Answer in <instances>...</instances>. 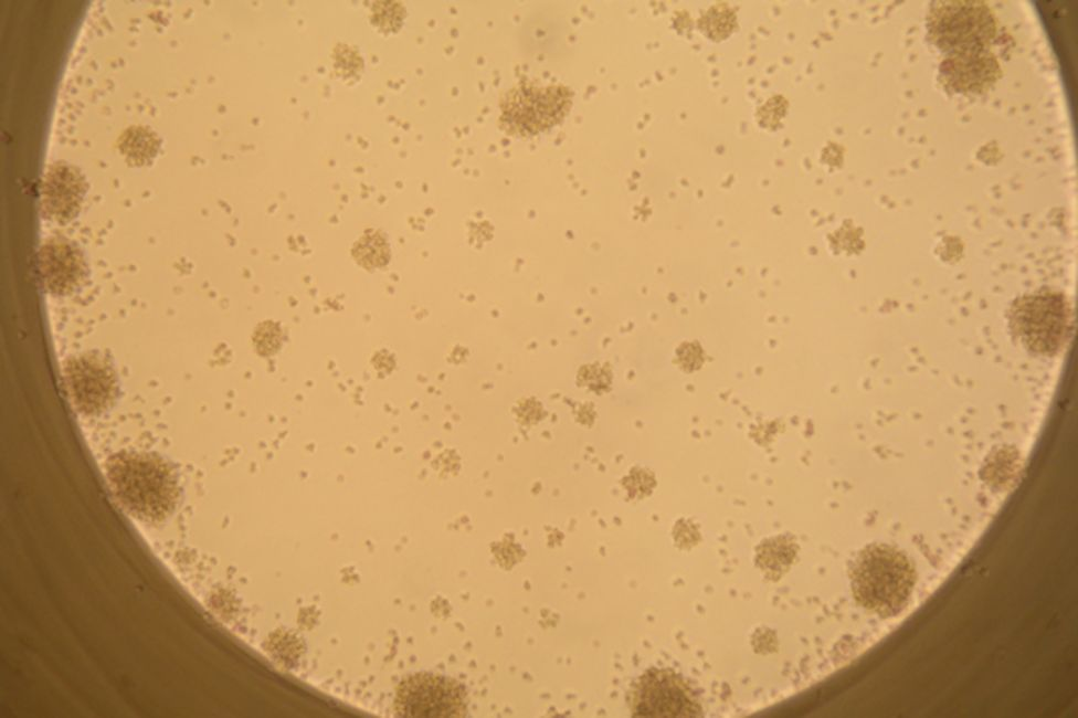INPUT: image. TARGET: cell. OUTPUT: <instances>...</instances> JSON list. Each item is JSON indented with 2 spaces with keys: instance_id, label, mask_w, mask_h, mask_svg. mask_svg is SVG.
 <instances>
[{
  "instance_id": "1",
  "label": "cell",
  "mask_w": 1078,
  "mask_h": 718,
  "mask_svg": "<svg viewBox=\"0 0 1078 718\" xmlns=\"http://www.w3.org/2000/svg\"><path fill=\"white\" fill-rule=\"evenodd\" d=\"M106 475L115 496L139 519L161 520L177 504V475L170 464L157 454L119 452L108 458Z\"/></svg>"
},
{
  "instance_id": "2",
  "label": "cell",
  "mask_w": 1078,
  "mask_h": 718,
  "mask_svg": "<svg viewBox=\"0 0 1078 718\" xmlns=\"http://www.w3.org/2000/svg\"><path fill=\"white\" fill-rule=\"evenodd\" d=\"M857 601L868 609L891 612L907 600L913 573L907 559L888 546H871L857 558L852 572Z\"/></svg>"
},
{
  "instance_id": "3",
  "label": "cell",
  "mask_w": 1078,
  "mask_h": 718,
  "mask_svg": "<svg viewBox=\"0 0 1078 718\" xmlns=\"http://www.w3.org/2000/svg\"><path fill=\"white\" fill-rule=\"evenodd\" d=\"M65 390L73 406L84 415H99L118 397L116 370L105 356L83 352L65 360L62 369Z\"/></svg>"
},
{
  "instance_id": "4",
  "label": "cell",
  "mask_w": 1078,
  "mask_h": 718,
  "mask_svg": "<svg viewBox=\"0 0 1078 718\" xmlns=\"http://www.w3.org/2000/svg\"><path fill=\"white\" fill-rule=\"evenodd\" d=\"M634 717H697L700 706L688 686L668 669L644 673L631 691Z\"/></svg>"
},
{
  "instance_id": "5",
  "label": "cell",
  "mask_w": 1078,
  "mask_h": 718,
  "mask_svg": "<svg viewBox=\"0 0 1078 718\" xmlns=\"http://www.w3.org/2000/svg\"><path fill=\"white\" fill-rule=\"evenodd\" d=\"M930 31L939 46L964 51L987 42L994 33V23L981 2H943L932 13Z\"/></svg>"
},
{
  "instance_id": "6",
  "label": "cell",
  "mask_w": 1078,
  "mask_h": 718,
  "mask_svg": "<svg viewBox=\"0 0 1078 718\" xmlns=\"http://www.w3.org/2000/svg\"><path fill=\"white\" fill-rule=\"evenodd\" d=\"M401 710L416 717H464L466 691L462 684L441 676L422 675L412 678L400 694Z\"/></svg>"
},
{
  "instance_id": "7",
  "label": "cell",
  "mask_w": 1078,
  "mask_h": 718,
  "mask_svg": "<svg viewBox=\"0 0 1078 718\" xmlns=\"http://www.w3.org/2000/svg\"><path fill=\"white\" fill-rule=\"evenodd\" d=\"M1033 303L1014 313L1013 329L1032 350L1051 352L1065 337L1066 315L1059 302H1051L1050 298H1038Z\"/></svg>"
},
{
  "instance_id": "8",
  "label": "cell",
  "mask_w": 1078,
  "mask_h": 718,
  "mask_svg": "<svg viewBox=\"0 0 1078 718\" xmlns=\"http://www.w3.org/2000/svg\"><path fill=\"white\" fill-rule=\"evenodd\" d=\"M39 265L43 287L56 296L80 289L88 275L82 252L66 240L47 241L40 251Z\"/></svg>"
},
{
  "instance_id": "9",
  "label": "cell",
  "mask_w": 1078,
  "mask_h": 718,
  "mask_svg": "<svg viewBox=\"0 0 1078 718\" xmlns=\"http://www.w3.org/2000/svg\"><path fill=\"white\" fill-rule=\"evenodd\" d=\"M83 194L84 183L78 175L68 168H56L45 180V211L57 220L71 219L76 213Z\"/></svg>"
},
{
  "instance_id": "10",
  "label": "cell",
  "mask_w": 1078,
  "mask_h": 718,
  "mask_svg": "<svg viewBox=\"0 0 1078 718\" xmlns=\"http://www.w3.org/2000/svg\"><path fill=\"white\" fill-rule=\"evenodd\" d=\"M996 67L994 59L977 47L960 51L948 61L943 70L954 85L972 88L989 82L995 75Z\"/></svg>"
},
{
  "instance_id": "11",
  "label": "cell",
  "mask_w": 1078,
  "mask_h": 718,
  "mask_svg": "<svg viewBox=\"0 0 1078 718\" xmlns=\"http://www.w3.org/2000/svg\"><path fill=\"white\" fill-rule=\"evenodd\" d=\"M388 254L387 244L378 234L362 237L353 249L357 261L368 268L383 265L388 261Z\"/></svg>"
}]
</instances>
